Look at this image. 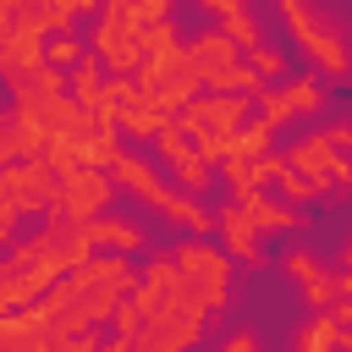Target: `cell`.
Returning <instances> with one entry per match:
<instances>
[{"label":"cell","mask_w":352,"mask_h":352,"mask_svg":"<svg viewBox=\"0 0 352 352\" xmlns=\"http://www.w3.org/2000/svg\"><path fill=\"white\" fill-rule=\"evenodd\" d=\"M44 22L33 16V6H22V11H11L6 16V28H0V82L6 88H22L38 66H44Z\"/></svg>","instance_id":"4"},{"label":"cell","mask_w":352,"mask_h":352,"mask_svg":"<svg viewBox=\"0 0 352 352\" xmlns=\"http://www.w3.org/2000/svg\"><path fill=\"white\" fill-rule=\"evenodd\" d=\"M170 121H176V116H170L154 94H132V99L121 104V132H132V138H160Z\"/></svg>","instance_id":"16"},{"label":"cell","mask_w":352,"mask_h":352,"mask_svg":"<svg viewBox=\"0 0 352 352\" xmlns=\"http://www.w3.org/2000/svg\"><path fill=\"white\" fill-rule=\"evenodd\" d=\"M214 231H220V248H226V258L236 264V270H264L270 258H264V236L248 226V214L236 209V204H220L214 209Z\"/></svg>","instance_id":"8"},{"label":"cell","mask_w":352,"mask_h":352,"mask_svg":"<svg viewBox=\"0 0 352 352\" xmlns=\"http://www.w3.org/2000/svg\"><path fill=\"white\" fill-rule=\"evenodd\" d=\"M6 314H16V297H11V280L0 275V319H6Z\"/></svg>","instance_id":"34"},{"label":"cell","mask_w":352,"mask_h":352,"mask_svg":"<svg viewBox=\"0 0 352 352\" xmlns=\"http://www.w3.org/2000/svg\"><path fill=\"white\" fill-rule=\"evenodd\" d=\"M242 60H248V72H253L258 82H280V77H286V55H280V50L253 44V50H242Z\"/></svg>","instance_id":"26"},{"label":"cell","mask_w":352,"mask_h":352,"mask_svg":"<svg viewBox=\"0 0 352 352\" xmlns=\"http://www.w3.org/2000/svg\"><path fill=\"white\" fill-rule=\"evenodd\" d=\"M0 198L22 220H50L55 214V170L44 160H16L0 170Z\"/></svg>","instance_id":"5"},{"label":"cell","mask_w":352,"mask_h":352,"mask_svg":"<svg viewBox=\"0 0 352 352\" xmlns=\"http://www.w3.org/2000/svg\"><path fill=\"white\" fill-rule=\"evenodd\" d=\"M275 11H280V22H286L292 44L308 55V66H314L319 77H352L346 33L324 16V6H319V0H275Z\"/></svg>","instance_id":"1"},{"label":"cell","mask_w":352,"mask_h":352,"mask_svg":"<svg viewBox=\"0 0 352 352\" xmlns=\"http://www.w3.org/2000/svg\"><path fill=\"white\" fill-rule=\"evenodd\" d=\"M319 132H324V143H330L336 154H346V160H352V121H324Z\"/></svg>","instance_id":"30"},{"label":"cell","mask_w":352,"mask_h":352,"mask_svg":"<svg viewBox=\"0 0 352 352\" xmlns=\"http://www.w3.org/2000/svg\"><path fill=\"white\" fill-rule=\"evenodd\" d=\"M242 214H248V226L258 231V236H270V231H297L302 226V209H292V204H280V198H270V192H248V198H231Z\"/></svg>","instance_id":"13"},{"label":"cell","mask_w":352,"mask_h":352,"mask_svg":"<svg viewBox=\"0 0 352 352\" xmlns=\"http://www.w3.org/2000/svg\"><path fill=\"white\" fill-rule=\"evenodd\" d=\"M88 11H99V0H38L33 6V16L44 22V33H72V22L88 16Z\"/></svg>","instance_id":"19"},{"label":"cell","mask_w":352,"mask_h":352,"mask_svg":"<svg viewBox=\"0 0 352 352\" xmlns=\"http://www.w3.org/2000/svg\"><path fill=\"white\" fill-rule=\"evenodd\" d=\"M280 99L292 104V116H319V110H324V82H319V72L286 77V82H280Z\"/></svg>","instance_id":"17"},{"label":"cell","mask_w":352,"mask_h":352,"mask_svg":"<svg viewBox=\"0 0 352 352\" xmlns=\"http://www.w3.org/2000/svg\"><path fill=\"white\" fill-rule=\"evenodd\" d=\"M253 116H258L270 132H280V126L292 121V104L280 99V88H258V99H253Z\"/></svg>","instance_id":"27"},{"label":"cell","mask_w":352,"mask_h":352,"mask_svg":"<svg viewBox=\"0 0 352 352\" xmlns=\"http://www.w3.org/2000/svg\"><path fill=\"white\" fill-rule=\"evenodd\" d=\"M160 214H165L170 226H182L187 236H214V209H209L204 198H192V192H182V187H170V192H165V204H160Z\"/></svg>","instance_id":"15"},{"label":"cell","mask_w":352,"mask_h":352,"mask_svg":"<svg viewBox=\"0 0 352 352\" xmlns=\"http://www.w3.org/2000/svg\"><path fill=\"white\" fill-rule=\"evenodd\" d=\"M280 160H286L297 176H308V182H324V187H346V192H352V160L336 154V148L324 143V132L292 138V148H286Z\"/></svg>","instance_id":"7"},{"label":"cell","mask_w":352,"mask_h":352,"mask_svg":"<svg viewBox=\"0 0 352 352\" xmlns=\"http://www.w3.org/2000/svg\"><path fill=\"white\" fill-rule=\"evenodd\" d=\"M99 88H104V66H99L94 55H82V60H77V66L66 72V94H72V99H77V104L88 110V104L99 99Z\"/></svg>","instance_id":"20"},{"label":"cell","mask_w":352,"mask_h":352,"mask_svg":"<svg viewBox=\"0 0 352 352\" xmlns=\"http://www.w3.org/2000/svg\"><path fill=\"white\" fill-rule=\"evenodd\" d=\"M110 182L116 187H126V192H138L148 209H160L165 204V182H160V170H154V160H143V154H132V148H121L116 160H110Z\"/></svg>","instance_id":"12"},{"label":"cell","mask_w":352,"mask_h":352,"mask_svg":"<svg viewBox=\"0 0 352 352\" xmlns=\"http://www.w3.org/2000/svg\"><path fill=\"white\" fill-rule=\"evenodd\" d=\"M220 352H258V336H253V330H231Z\"/></svg>","instance_id":"31"},{"label":"cell","mask_w":352,"mask_h":352,"mask_svg":"<svg viewBox=\"0 0 352 352\" xmlns=\"http://www.w3.org/2000/svg\"><path fill=\"white\" fill-rule=\"evenodd\" d=\"M16 220H22V214H16V209H11L6 198H0V242H6V248L16 242Z\"/></svg>","instance_id":"32"},{"label":"cell","mask_w":352,"mask_h":352,"mask_svg":"<svg viewBox=\"0 0 352 352\" xmlns=\"http://www.w3.org/2000/svg\"><path fill=\"white\" fill-rule=\"evenodd\" d=\"M198 6H204V11H214V16H231V11H242L248 0H198Z\"/></svg>","instance_id":"33"},{"label":"cell","mask_w":352,"mask_h":352,"mask_svg":"<svg viewBox=\"0 0 352 352\" xmlns=\"http://www.w3.org/2000/svg\"><path fill=\"white\" fill-rule=\"evenodd\" d=\"M336 324H346L352 330V270H336V302L324 308Z\"/></svg>","instance_id":"28"},{"label":"cell","mask_w":352,"mask_h":352,"mask_svg":"<svg viewBox=\"0 0 352 352\" xmlns=\"http://www.w3.org/2000/svg\"><path fill=\"white\" fill-rule=\"evenodd\" d=\"M204 330H209V314H204L192 297L165 292V297L143 314V324H138V336H132V352H192V346L204 341Z\"/></svg>","instance_id":"3"},{"label":"cell","mask_w":352,"mask_h":352,"mask_svg":"<svg viewBox=\"0 0 352 352\" xmlns=\"http://www.w3.org/2000/svg\"><path fill=\"white\" fill-rule=\"evenodd\" d=\"M16 160H33V148H28V138H22L16 110H0V170L16 165Z\"/></svg>","instance_id":"24"},{"label":"cell","mask_w":352,"mask_h":352,"mask_svg":"<svg viewBox=\"0 0 352 352\" xmlns=\"http://www.w3.org/2000/svg\"><path fill=\"white\" fill-rule=\"evenodd\" d=\"M341 270H352V242H346V248H341Z\"/></svg>","instance_id":"36"},{"label":"cell","mask_w":352,"mask_h":352,"mask_svg":"<svg viewBox=\"0 0 352 352\" xmlns=\"http://www.w3.org/2000/svg\"><path fill=\"white\" fill-rule=\"evenodd\" d=\"M270 138H275V132H270L258 116H248V121H242V132L231 138L226 160H258V154H270ZM226 160H220V165H226Z\"/></svg>","instance_id":"21"},{"label":"cell","mask_w":352,"mask_h":352,"mask_svg":"<svg viewBox=\"0 0 352 352\" xmlns=\"http://www.w3.org/2000/svg\"><path fill=\"white\" fill-rule=\"evenodd\" d=\"M220 33H226L236 50H253V44H264V38H258V16H253L248 6H242V11H231V16H220Z\"/></svg>","instance_id":"25"},{"label":"cell","mask_w":352,"mask_h":352,"mask_svg":"<svg viewBox=\"0 0 352 352\" xmlns=\"http://www.w3.org/2000/svg\"><path fill=\"white\" fill-rule=\"evenodd\" d=\"M22 6H38V0H0V11L11 16V11H22Z\"/></svg>","instance_id":"35"},{"label":"cell","mask_w":352,"mask_h":352,"mask_svg":"<svg viewBox=\"0 0 352 352\" xmlns=\"http://www.w3.org/2000/svg\"><path fill=\"white\" fill-rule=\"evenodd\" d=\"M280 264H286V275L297 280V292H302V302H308L314 314L336 302V275L324 270V258H319L314 248H286V258H280Z\"/></svg>","instance_id":"11"},{"label":"cell","mask_w":352,"mask_h":352,"mask_svg":"<svg viewBox=\"0 0 352 352\" xmlns=\"http://www.w3.org/2000/svg\"><path fill=\"white\" fill-rule=\"evenodd\" d=\"M55 352H99L104 346V336L99 330H72V336H60V341H50Z\"/></svg>","instance_id":"29"},{"label":"cell","mask_w":352,"mask_h":352,"mask_svg":"<svg viewBox=\"0 0 352 352\" xmlns=\"http://www.w3.org/2000/svg\"><path fill=\"white\" fill-rule=\"evenodd\" d=\"M292 352H341V324H336L324 308L308 314L302 330H297V341H292Z\"/></svg>","instance_id":"18"},{"label":"cell","mask_w":352,"mask_h":352,"mask_svg":"<svg viewBox=\"0 0 352 352\" xmlns=\"http://www.w3.org/2000/svg\"><path fill=\"white\" fill-rule=\"evenodd\" d=\"M154 143H160V160H165V165L176 170V187H182V192L204 198V192L214 187V165H204V160H198V148H192V143H187V138H182L176 126H165V132H160Z\"/></svg>","instance_id":"9"},{"label":"cell","mask_w":352,"mask_h":352,"mask_svg":"<svg viewBox=\"0 0 352 352\" xmlns=\"http://www.w3.org/2000/svg\"><path fill=\"white\" fill-rule=\"evenodd\" d=\"M231 270L236 264L226 258L220 242H209V236H182L176 242V292L192 297L204 314L231 302Z\"/></svg>","instance_id":"2"},{"label":"cell","mask_w":352,"mask_h":352,"mask_svg":"<svg viewBox=\"0 0 352 352\" xmlns=\"http://www.w3.org/2000/svg\"><path fill=\"white\" fill-rule=\"evenodd\" d=\"M82 242H88V253H121V258H138V253H148V248H154L143 226H132V220H116V214L82 220Z\"/></svg>","instance_id":"10"},{"label":"cell","mask_w":352,"mask_h":352,"mask_svg":"<svg viewBox=\"0 0 352 352\" xmlns=\"http://www.w3.org/2000/svg\"><path fill=\"white\" fill-rule=\"evenodd\" d=\"M82 55H88V38H77V33H50V44H44V66H55V72H72Z\"/></svg>","instance_id":"22"},{"label":"cell","mask_w":352,"mask_h":352,"mask_svg":"<svg viewBox=\"0 0 352 352\" xmlns=\"http://www.w3.org/2000/svg\"><path fill=\"white\" fill-rule=\"evenodd\" d=\"M110 192H116L110 170L77 165V170L55 176V214H66V220H99L104 204H110Z\"/></svg>","instance_id":"6"},{"label":"cell","mask_w":352,"mask_h":352,"mask_svg":"<svg viewBox=\"0 0 352 352\" xmlns=\"http://www.w3.org/2000/svg\"><path fill=\"white\" fill-rule=\"evenodd\" d=\"M204 88H209V94H242V99H258V88H264V82L248 72V60H236V66H226L220 77H209Z\"/></svg>","instance_id":"23"},{"label":"cell","mask_w":352,"mask_h":352,"mask_svg":"<svg viewBox=\"0 0 352 352\" xmlns=\"http://www.w3.org/2000/svg\"><path fill=\"white\" fill-rule=\"evenodd\" d=\"M187 60H192V66H198V77L209 82V77H220L226 66H236V60H242V50H236L220 28H209V33H198V38L187 44Z\"/></svg>","instance_id":"14"}]
</instances>
